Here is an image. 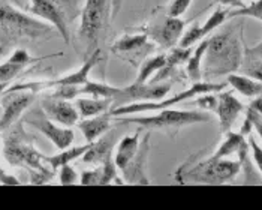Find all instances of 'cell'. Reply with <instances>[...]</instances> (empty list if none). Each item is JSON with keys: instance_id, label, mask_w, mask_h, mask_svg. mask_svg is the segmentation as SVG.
<instances>
[{"instance_id": "33", "label": "cell", "mask_w": 262, "mask_h": 210, "mask_svg": "<svg viewBox=\"0 0 262 210\" xmlns=\"http://www.w3.org/2000/svg\"><path fill=\"white\" fill-rule=\"evenodd\" d=\"M192 0H172L168 6V15L169 17H182L183 14L189 9Z\"/></svg>"}, {"instance_id": "34", "label": "cell", "mask_w": 262, "mask_h": 210, "mask_svg": "<svg viewBox=\"0 0 262 210\" xmlns=\"http://www.w3.org/2000/svg\"><path fill=\"white\" fill-rule=\"evenodd\" d=\"M78 182V174L71 164H64L60 167V183L61 185H74Z\"/></svg>"}, {"instance_id": "45", "label": "cell", "mask_w": 262, "mask_h": 210, "mask_svg": "<svg viewBox=\"0 0 262 210\" xmlns=\"http://www.w3.org/2000/svg\"><path fill=\"white\" fill-rule=\"evenodd\" d=\"M12 2H14V3H15V5H18V6H21L20 0H12Z\"/></svg>"}, {"instance_id": "18", "label": "cell", "mask_w": 262, "mask_h": 210, "mask_svg": "<svg viewBox=\"0 0 262 210\" xmlns=\"http://www.w3.org/2000/svg\"><path fill=\"white\" fill-rule=\"evenodd\" d=\"M111 119H113V116L106 111V113H102V114L93 116V117H84V120H78L77 126L82 132L85 141L92 143L110 129Z\"/></svg>"}, {"instance_id": "36", "label": "cell", "mask_w": 262, "mask_h": 210, "mask_svg": "<svg viewBox=\"0 0 262 210\" xmlns=\"http://www.w3.org/2000/svg\"><path fill=\"white\" fill-rule=\"evenodd\" d=\"M249 149L252 150V155H253V161H255V164H256V167L259 170V173H261L262 176V147L256 143V140L249 134Z\"/></svg>"}, {"instance_id": "7", "label": "cell", "mask_w": 262, "mask_h": 210, "mask_svg": "<svg viewBox=\"0 0 262 210\" xmlns=\"http://www.w3.org/2000/svg\"><path fill=\"white\" fill-rule=\"evenodd\" d=\"M30 137L24 132L23 126L17 128L11 132V135L5 141V158L11 165H23L30 170H38L42 173H50L40 162L43 161V155L36 152L32 146ZM54 171V170H53Z\"/></svg>"}, {"instance_id": "10", "label": "cell", "mask_w": 262, "mask_h": 210, "mask_svg": "<svg viewBox=\"0 0 262 210\" xmlns=\"http://www.w3.org/2000/svg\"><path fill=\"white\" fill-rule=\"evenodd\" d=\"M169 83H132L127 87L119 89V92L113 96L111 108H119L123 105L142 101H161L169 92Z\"/></svg>"}, {"instance_id": "27", "label": "cell", "mask_w": 262, "mask_h": 210, "mask_svg": "<svg viewBox=\"0 0 262 210\" xmlns=\"http://www.w3.org/2000/svg\"><path fill=\"white\" fill-rule=\"evenodd\" d=\"M119 92V87H113L105 83H96V81H87L78 87V96L80 95H90L95 98H113Z\"/></svg>"}, {"instance_id": "9", "label": "cell", "mask_w": 262, "mask_h": 210, "mask_svg": "<svg viewBox=\"0 0 262 210\" xmlns=\"http://www.w3.org/2000/svg\"><path fill=\"white\" fill-rule=\"evenodd\" d=\"M23 122L27 125L36 128L39 132H42L54 146L57 147L59 150H63L66 147H69L74 141V131L71 128H60L57 126L45 113L42 108H33L30 110L24 117Z\"/></svg>"}, {"instance_id": "6", "label": "cell", "mask_w": 262, "mask_h": 210, "mask_svg": "<svg viewBox=\"0 0 262 210\" xmlns=\"http://www.w3.org/2000/svg\"><path fill=\"white\" fill-rule=\"evenodd\" d=\"M228 86V83H210V81H198V83H193V86L184 92L177 93L176 96L172 98H168V99H163V101H158V102H151V101H142V102H132V104L123 105L119 108H114L111 111H108L113 117H117V116H126V114H140V113H147V111H161L163 108H169L172 105L180 104L184 101H189L198 95L202 93H210V92H219L223 90L225 87Z\"/></svg>"}, {"instance_id": "23", "label": "cell", "mask_w": 262, "mask_h": 210, "mask_svg": "<svg viewBox=\"0 0 262 210\" xmlns=\"http://www.w3.org/2000/svg\"><path fill=\"white\" fill-rule=\"evenodd\" d=\"M225 141L219 146V149L210 156L211 159H223V158H228L229 155L232 153H237L238 149L243 146V143H246V138L242 132H232V131H228L225 134Z\"/></svg>"}, {"instance_id": "16", "label": "cell", "mask_w": 262, "mask_h": 210, "mask_svg": "<svg viewBox=\"0 0 262 210\" xmlns=\"http://www.w3.org/2000/svg\"><path fill=\"white\" fill-rule=\"evenodd\" d=\"M246 107L234 96V93L229 92H223L217 96V107H216V114L219 117V123H221V132L226 134L228 131H231L232 125L235 123V120L238 119L240 113Z\"/></svg>"}, {"instance_id": "19", "label": "cell", "mask_w": 262, "mask_h": 210, "mask_svg": "<svg viewBox=\"0 0 262 210\" xmlns=\"http://www.w3.org/2000/svg\"><path fill=\"white\" fill-rule=\"evenodd\" d=\"M113 98H75V107L81 117H93L110 111Z\"/></svg>"}, {"instance_id": "46", "label": "cell", "mask_w": 262, "mask_h": 210, "mask_svg": "<svg viewBox=\"0 0 262 210\" xmlns=\"http://www.w3.org/2000/svg\"><path fill=\"white\" fill-rule=\"evenodd\" d=\"M3 50H5V45H0V53H3Z\"/></svg>"}, {"instance_id": "24", "label": "cell", "mask_w": 262, "mask_h": 210, "mask_svg": "<svg viewBox=\"0 0 262 210\" xmlns=\"http://www.w3.org/2000/svg\"><path fill=\"white\" fill-rule=\"evenodd\" d=\"M207 45H208V39H201V44L196 47V50L193 51L192 56H189L187 59V65H186V72L189 75V78L193 81V83H198L201 81L202 78V59H204V54H205V50H207Z\"/></svg>"}, {"instance_id": "37", "label": "cell", "mask_w": 262, "mask_h": 210, "mask_svg": "<svg viewBox=\"0 0 262 210\" xmlns=\"http://www.w3.org/2000/svg\"><path fill=\"white\" fill-rule=\"evenodd\" d=\"M246 117H249V119H250V122H252V126L255 128V131L258 132L259 138L262 140V116H259L258 113H255L253 110L247 108Z\"/></svg>"}, {"instance_id": "1", "label": "cell", "mask_w": 262, "mask_h": 210, "mask_svg": "<svg viewBox=\"0 0 262 210\" xmlns=\"http://www.w3.org/2000/svg\"><path fill=\"white\" fill-rule=\"evenodd\" d=\"M238 27H228L208 39L204 54L205 62L202 68V75L205 78L222 77L240 69L243 63V48L242 30L238 32Z\"/></svg>"}, {"instance_id": "15", "label": "cell", "mask_w": 262, "mask_h": 210, "mask_svg": "<svg viewBox=\"0 0 262 210\" xmlns=\"http://www.w3.org/2000/svg\"><path fill=\"white\" fill-rule=\"evenodd\" d=\"M148 150H150V134H147L142 138V141H140V147H138L137 153L129 161V164L121 170L127 183L148 185V179L145 177V164H147Z\"/></svg>"}, {"instance_id": "29", "label": "cell", "mask_w": 262, "mask_h": 210, "mask_svg": "<svg viewBox=\"0 0 262 210\" xmlns=\"http://www.w3.org/2000/svg\"><path fill=\"white\" fill-rule=\"evenodd\" d=\"M24 68H26L24 65L12 62L8 59L6 62L0 65V83H9L11 80H14L20 74Z\"/></svg>"}, {"instance_id": "30", "label": "cell", "mask_w": 262, "mask_h": 210, "mask_svg": "<svg viewBox=\"0 0 262 210\" xmlns=\"http://www.w3.org/2000/svg\"><path fill=\"white\" fill-rule=\"evenodd\" d=\"M242 74L262 83V59H246L240 66Z\"/></svg>"}, {"instance_id": "38", "label": "cell", "mask_w": 262, "mask_h": 210, "mask_svg": "<svg viewBox=\"0 0 262 210\" xmlns=\"http://www.w3.org/2000/svg\"><path fill=\"white\" fill-rule=\"evenodd\" d=\"M244 56L246 59H262V41L255 47H246Z\"/></svg>"}, {"instance_id": "2", "label": "cell", "mask_w": 262, "mask_h": 210, "mask_svg": "<svg viewBox=\"0 0 262 210\" xmlns=\"http://www.w3.org/2000/svg\"><path fill=\"white\" fill-rule=\"evenodd\" d=\"M111 17V0H85L81 9V24L78 32L82 60H87L105 39Z\"/></svg>"}, {"instance_id": "4", "label": "cell", "mask_w": 262, "mask_h": 210, "mask_svg": "<svg viewBox=\"0 0 262 210\" xmlns=\"http://www.w3.org/2000/svg\"><path fill=\"white\" fill-rule=\"evenodd\" d=\"M242 170L240 161L228 159H205L192 168H182L179 171V182H192L204 185H222L231 182Z\"/></svg>"}, {"instance_id": "17", "label": "cell", "mask_w": 262, "mask_h": 210, "mask_svg": "<svg viewBox=\"0 0 262 210\" xmlns=\"http://www.w3.org/2000/svg\"><path fill=\"white\" fill-rule=\"evenodd\" d=\"M116 135L117 131L116 129H108L103 135H101L99 140H95L92 143L90 149L81 156L84 162L87 164H103V161L111 156L113 147L116 144Z\"/></svg>"}, {"instance_id": "43", "label": "cell", "mask_w": 262, "mask_h": 210, "mask_svg": "<svg viewBox=\"0 0 262 210\" xmlns=\"http://www.w3.org/2000/svg\"><path fill=\"white\" fill-rule=\"evenodd\" d=\"M217 3H221L223 6H226V8H234V6H243V2L244 0H216Z\"/></svg>"}, {"instance_id": "3", "label": "cell", "mask_w": 262, "mask_h": 210, "mask_svg": "<svg viewBox=\"0 0 262 210\" xmlns=\"http://www.w3.org/2000/svg\"><path fill=\"white\" fill-rule=\"evenodd\" d=\"M51 26L35 20L11 5L0 6V42L2 45L14 44L21 38L39 39L51 33Z\"/></svg>"}, {"instance_id": "40", "label": "cell", "mask_w": 262, "mask_h": 210, "mask_svg": "<svg viewBox=\"0 0 262 210\" xmlns=\"http://www.w3.org/2000/svg\"><path fill=\"white\" fill-rule=\"evenodd\" d=\"M247 108L253 110L255 113H258L259 116H262V95H259V96H255V98H253V101L249 104Z\"/></svg>"}, {"instance_id": "12", "label": "cell", "mask_w": 262, "mask_h": 210, "mask_svg": "<svg viewBox=\"0 0 262 210\" xmlns=\"http://www.w3.org/2000/svg\"><path fill=\"white\" fill-rule=\"evenodd\" d=\"M186 24L187 23L182 20L180 17L168 15L163 21L151 26L150 30H145V33L163 48H174L184 33Z\"/></svg>"}, {"instance_id": "32", "label": "cell", "mask_w": 262, "mask_h": 210, "mask_svg": "<svg viewBox=\"0 0 262 210\" xmlns=\"http://www.w3.org/2000/svg\"><path fill=\"white\" fill-rule=\"evenodd\" d=\"M102 167L92 170V171H82L81 179L78 180L81 185H101Z\"/></svg>"}, {"instance_id": "42", "label": "cell", "mask_w": 262, "mask_h": 210, "mask_svg": "<svg viewBox=\"0 0 262 210\" xmlns=\"http://www.w3.org/2000/svg\"><path fill=\"white\" fill-rule=\"evenodd\" d=\"M0 182L2 183H12V185H17V183H20L15 177H11V176H8L5 171H2L0 170Z\"/></svg>"}, {"instance_id": "35", "label": "cell", "mask_w": 262, "mask_h": 210, "mask_svg": "<svg viewBox=\"0 0 262 210\" xmlns=\"http://www.w3.org/2000/svg\"><path fill=\"white\" fill-rule=\"evenodd\" d=\"M196 98V104L198 107H201L204 110H211L214 111L216 107H217V96H213L211 92L210 93H202V95H198L195 96Z\"/></svg>"}, {"instance_id": "20", "label": "cell", "mask_w": 262, "mask_h": 210, "mask_svg": "<svg viewBox=\"0 0 262 210\" xmlns=\"http://www.w3.org/2000/svg\"><path fill=\"white\" fill-rule=\"evenodd\" d=\"M228 84L232 86L234 90H237L238 93H242L243 96H247V98H255V96H259L262 95V83L252 78V77H247L244 74H228Z\"/></svg>"}, {"instance_id": "11", "label": "cell", "mask_w": 262, "mask_h": 210, "mask_svg": "<svg viewBox=\"0 0 262 210\" xmlns=\"http://www.w3.org/2000/svg\"><path fill=\"white\" fill-rule=\"evenodd\" d=\"M36 95L35 92H17V90H6L3 92L2 98V119H0V132L12 126L20 116L24 113V110L35 101Z\"/></svg>"}, {"instance_id": "8", "label": "cell", "mask_w": 262, "mask_h": 210, "mask_svg": "<svg viewBox=\"0 0 262 210\" xmlns=\"http://www.w3.org/2000/svg\"><path fill=\"white\" fill-rule=\"evenodd\" d=\"M33 15L51 23L66 44L71 42L69 30V15L66 0H30V6L27 8Z\"/></svg>"}, {"instance_id": "22", "label": "cell", "mask_w": 262, "mask_h": 210, "mask_svg": "<svg viewBox=\"0 0 262 210\" xmlns=\"http://www.w3.org/2000/svg\"><path fill=\"white\" fill-rule=\"evenodd\" d=\"M92 143H93V141H92ZM92 143H87V144H84V146L71 147V149L66 147V149L60 150V153H57V155H54V156H43V161L48 162L53 170H57V168H60L61 165L71 164L72 161L81 158V156L90 149Z\"/></svg>"}, {"instance_id": "44", "label": "cell", "mask_w": 262, "mask_h": 210, "mask_svg": "<svg viewBox=\"0 0 262 210\" xmlns=\"http://www.w3.org/2000/svg\"><path fill=\"white\" fill-rule=\"evenodd\" d=\"M5 89H8V83H0V95H3Z\"/></svg>"}, {"instance_id": "5", "label": "cell", "mask_w": 262, "mask_h": 210, "mask_svg": "<svg viewBox=\"0 0 262 210\" xmlns=\"http://www.w3.org/2000/svg\"><path fill=\"white\" fill-rule=\"evenodd\" d=\"M116 119V117H114ZM210 114L204 111H183V110H171L163 108L156 116H144V117H126V119H116L119 123H134L141 126L142 129H172V128H183L195 123H205L210 122Z\"/></svg>"}, {"instance_id": "39", "label": "cell", "mask_w": 262, "mask_h": 210, "mask_svg": "<svg viewBox=\"0 0 262 210\" xmlns=\"http://www.w3.org/2000/svg\"><path fill=\"white\" fill-rule=\"evenodd\" d=\"M68 5V15H69V21H74L78 15H80V0H66Z\"/></svg>"}, {"instance_id": "31", "label": "cell", "mask_w": 262, "mask_h": 210, "mask_svg": "<svg viewBox=\"0 0 262 210\" xmlns=\"http://www.w3.org/2000/svg\"><path fill=\"white\" fill-rule=\"evenodd\" d=\"M114 182H120L117 179V173H116V162L111 159V156H108L103 161V167H102V180L101 185H110Z\"/></svg>"}, {"instance_id": "21", "label": "cell", "mask_w": 262, "mask_h": 210, "mask_svg": "<svg viewBox=\"0 0 262 210\" xmlns=\"http://www.w3.org/2000/svg\"><path fill=\"white\" fill-rule=\"evenodd\" d=\"M140 147V131L135 132L134 135H126L123 137L117 146V153H116V167L119 170H123L129 164V161L134 158V155L137 153Z\"/></svg>"}, {"instance_id": "28", "label": "cell", "mask_w": 262, "mask_h": 210, "mask_svg": "<svg viewBox=\"0 0 262 210\" xmlns=\"http://www.w3.org/2000/svg\"><path fill=\"white\" fill-rule=\"evenodd\" d=\"M235 17H246V18H255L262 21V0H256L247 6H240L234 11H229L228 18H235Z\"/></svg>"}, {"instance_id": "26", "label": "cell", "mask_w": 262, "mask_h": 210, "mask_svg": "<svg viewBox=\"0 0 262 210\" xmlns=\"http://www.w3.org/2000/svg\"><path fill=\"white\" fill-rule=\"evenodd\" d=\"M165 63H166V54H158L155 57L147 59L140 68V72H138V77H137L135 83H147L151 75H155L156 72L161 71L162 68L165 66Z\"/></svg>"}, {"instance_id": "41", "label": "cell", "mask_w": 262, "mask_h": 210, "mask_svg": "<svg viewBox=\"0 0 262 210\" xmlns=\"http://www.w3.org/2000/svg\"><path fill=\"white\" fill-rule=\"evenodd\" d=\"M121 5H123V0H111V17L113 18H116L119 15Z\"/></svg>"}, {"instance_id": "25", "label": "cell", "mask_w": 262, "mask_h": 210, "mask_svg": "<svg viewBox=\"0 0 262 210\" xmlns=\"http://www.w3.org/2000/svg\"><path fill=\"white\" fill-rule=\"evenodd\" d=\"M148 41V35L141 33V35H126L121 39L116 42L113 45V51L114 53H123V54H129V53H135L138 50H141L142 47L147 45Z\"/></svg>"}, {"instance_id": "14", "label": "cell", "mask_w": 262, "mask_h": 210, "mask_svg": "<svg viewBox=\"0 0 262 210\" xmlns=\"http://www.w3.org/2000/svg\"><path fill=\"white\" fill-rule=\"evenodd\" d=\"M40 108L53 122L60 123L63 126H74L80 120V113L75 104H71L66 99L48 96L47 99L40 102Z\"/></svg>"}, {"instance_id": "13", "label": "cell", "mask_w": 262, "mask_h": 210, "mask_svg": "<svg viewBox=\"0 0 262 210\" xmlns=\"http://www.w3.org/2000/svg\"><path fill=\"white\" fill-rule=\"evenodd\" d=\"M228 14H229V9L228 8H217L208 18L207 21L200 26L198 23H195L192 27H189L184 33H183V36L180 38V41H179V47H183V48H189V47H192L195 42L201 41L204 39L208 33H211L213 30H216L217 27H221L225 21L228 20Z\"/></svg>"}]
</instances>
